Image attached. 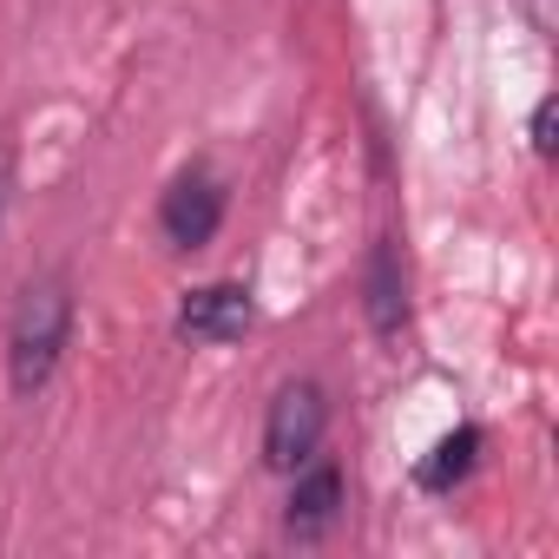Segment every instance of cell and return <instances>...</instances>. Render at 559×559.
Returning <instances> with one entry per match:
<instances>
[{
	"label": "cell",
	"instance_id": "cell-1",
	"mask_svg": "<svg viewBox=\"0 0 559 559\" xmlns=\"http://www.w3.org/2000/svg\"><path fill=\"white\" fill-rule=\"evenodd\" d=\"M67 343H73V284L60 270H47V276H34V284L21 290L14 323H8V389L21 402H34L53 382Z\"/></svg>",
	"mask_w": 559,
	"mask_h": 559
},
{
	"label": "cell",
	"instance_id": "cell-2",
	"mask_svg": "<svg viewBox=\"0 0 559 559\" xmlns=\"http://www.w3.org/2000/svg\"><path fill=\"white\" fill-rule=\"evenodd\" d=\"M323 435H330V395H323V382H284L270 395V408H263V467L270 474H297L304 461H317V448H323Z\"/></svg>",
	"mask_w": 559,
	"mask_h": 559
},
{
	"label": "cell",
	"instance_id": "cell-3",
	"mask_svg": "<svg viewBox=\"0 0 559 559\" xmlns=\"http://www.w3.org/2000/svg\"><path fill=\"white\" fill-rule=\"evenodd\" d=\"M224 178L211 171V165H191V171H178L171 185H165V198H158V230L178 243V250H204L211 237H217V224H224Z\"/></svg>",
	"mask_w": 559,
	"mask_h": 559
},
{
	"label": "cell",
	"instance_id": "cell-4",
	"mask_svg": "<svg viewBox=\"0 0 559 559\" xmlns=\"http://www.w3.org/2000/svg\"><path fill=\"white\" fill-rule=\"evenodd\" d=\"M250 323H257V297H250L243 284H198V290H185V304H178V317H171V330H178L185 343H204V349L243 343Z\"/></svg>",
	"mask_w": 559,
	"mask_h": 559
},
{
	"label": "cell",
	"instance_id": "cell-5",
	"mask_svg": "<svg viewBox=\"0 0 559 559\" xmlns=\"http://www.w3.org/2000/svg\"><path fill=\"white\" fill-rule=\"evenodd\" d=\"M343 507H349L343 467H330V461H304V467H297V487H290V500H284V533L304 539V546H317V539L336 533Z\"/></svg>",
	"mask_w": 559,
	"mask_h": 559
},
{
	"label": "cell",
	"instance_id": "cell-6",
	"mask_svg": "<svg viewBox=\"0 0 559 559\" xmlns=\"http://www.w3.org/2000/svg\"><path fill=\"white\" fill-rule=\"evenodd\" d=\"M362 310H369V330H376V336H402V330H408V270H402L395 237H376V250H369Z\"/></svg>",
	"mask_w": 559,
	"mask_h": 559
},
{
	"label": "cell",
	"instance_id": "cell-7",
	"mask_svg": "<svg viewBox=\"0 0 559 559\" xmlns=\"http://www.w3.org/2000/svg\"><path fill=\"white\" fill-rule=\"evenodd\" d=\"M480 448H487V435H480L474 421L448 428V435H441V441L421 454V467H415V487H421V493H448V487H461V480L474 474Z\"/></svg>",
	"mask_w": 559,
	"mask_h": 559
},
{
	"label": "cell",
	"instance_id": "cell-8",
	"mask_svg": "<svg viewBox=\"0 0 559 559\" xmlns=\"http://www.w3.org/2000/svg\"><path fill=\"white\" fill-rule=\"evenodd\" d=\"M552 112H559V99L546 93V99L533 106V126H526V132H533V152H539V158H552Z\"/></svg>",
	"mask_w": 559,
	"mask_h": 559
},
{
	"label": "cell",
	"instance_id": "cell-9",
	"mask_svg": "<svg viewBox=\"0 0 559 559\" xmlns=\"http://www.w3.org/2000/svg\"><path fill=\"white\" fill-rule=\"evenodd\" d=\"M8 198H14V152L0 139V217H8Z\"/></svg>",
	"mask_w": 559,
	"mask_h": 559
}]
</instances>
